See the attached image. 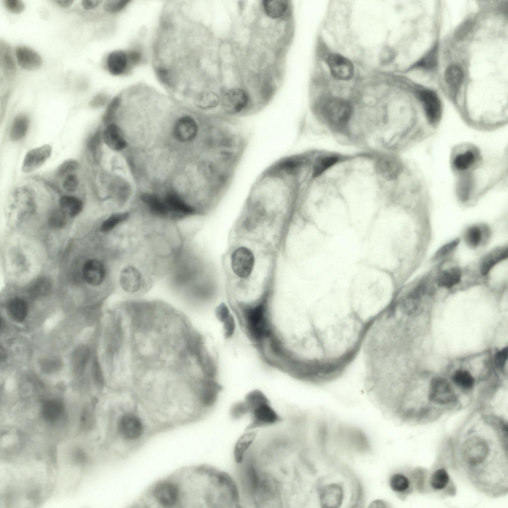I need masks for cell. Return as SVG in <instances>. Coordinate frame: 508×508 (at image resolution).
Wrapping results in <instances>:
<instances>
[{"instance_id":"cell-44","label":"cell","mask_w":508,"mask_h":508,"mask_svg":"<svg viewBox=\"0 0 508 508\" xmlns=\"http://www.w3.org/2000/svg\"><path fill=\"white\" fill-rule=\"evenodd\" d=\"M100 137V132L98 131L90 138L88 143V148L95 159L99 156L101 145Z\"/></svg>"},{"instance_id":"cell-32","label":"cell","mask_w":508,"mask_h":508,"mask_svg":"<svg viewBox=\"0 0 508 508\" xmlns=\"http://www.w3.org/2000/svg\"><path fill=\"white\" fill-rule=\"evenodd\" d=\"M287 6V1L285 0H267L263 1L264 11L272 18H278L282 16Z\"/></svg>"},{"instance_id":"cell-41","label":"cell","mask_w":508,"mask_h":508,"mask_svg":"<svg viewBox=\"0 0 508 508\" xmlns=\"http://www.w3.org/2000/svg\"><path fill=\"white\" fill-rule=\"evenodd\" d=\"M50 227L55 229L63 227L66 222V214L60 209L53 211L50 215L49 220Z\"/></svg>"},{"instance_id":"cell-3","label":"cell","mask_w":508,"mask_h":508,"mask_svg":"<svg viewBox=\"0 0 508 508\" xmlns=\"http://www.w3.org/2000/svg\"><path fill=\"white\" fill-rule=\"evenodd\" d=\"M482 161L480 149L475 145L462 144L454 149L451 157L453 171L461 175L478 168Z\"/></svg>"},{"instance_id":"cell-27","label":"cell","mask_w":508,"mask_h":508,"mask_svg":"<svg viewBox=\"0 0 508 508\" xmlns=\"http://www.w3.org/2000/svg\"><path fill=\"white\" fill-rule=\"evenodd\" d=\"M29 119L25 114H20L14 119L9 132L12 141H18L25 135L29 126Z\"/></svg>"},{"instance_id":"cell-39","label":"cell","mask_w":508,"mask_h":508,"mask_svg":"<svg viewBox=\"0 0 508 508\" xmlns=\"http://www.w3.org/2000/svg\"><path fill=\"white\" fill-rule=\"evenodd\" d=\"M482 239V232L478 226H471L468 228L465 233V241L467 245L472 248H476L479 246Z\"/></svg>"},{"instance_id":"cell-40","label":"cell","mask_w":508,"mask_h":508,"mask_svg":"<svg viewBox=\"0 0 508 508\" xmlns=\"http://www.w3.org/2000/svg\"><path fill=\"white\" fill-rule=\"evenodd\" d=\"M453 381L458 386L464 388H469L474 383V379L467 371L459 370L455 372L453 377Z\"/></svg>"},{"instance_id":"cell-49","label":"cell","mask_w":508,"mask_h":508,"mask_svg":"<svg viewBox=\"0 0 508 508\" xmlns=\"http://www.w3.org/2000/svg\"><path fill=\"white\" fill-rule=\"evenodd\" d=\"M4 3L9 11L14 13L22 12L25 8L23 2L19 0H4Z\"/></svg>"},{"instance_id":"cell-57","label":"cell","mask_w":508,"mask_h":508,"mask_svg":"<svg viewBox=\"0 0 508 508\" xmlns=\"http://www.w3.org/2000/svg\"><path fill=\"white\" fill-rule=\"evenodd\" d=\"M73 0H56V2L62 7H68L72 4Z\"/></svg>"},{"instance_id":"cell-56","label":"cell","mask_w":508,"mask_h":508,"mask_svg":"<svg viewBox=\"0 0 508 508\" xmlns=\"http://www.w3.org/2000/svg\"><path fill=\"white\" fill-rule=\"evenodd\" d=\"M370 507L374 508H387L388 506L387 503L384 500H376L371 502L370 504Z\"/></svg>"},{"instance_id":"cell-50","label":"cell","mask_w":508,"mask_h":508,"mask_svg":"<svg viewBox=\"0 0 508 508\" xmlns=\"http://www.w3.org/2000/svg\"><path fill=\"white\" fill-rule=\"evenodd\" d=\"M459 242L458 239H455L443 246L435 254V257L439 258L446 255L457 246Z\"/></svg>"},{"instance_id":"cell-1","label":"cell","mask_w":508,"mask_h":508,"mask_svg":"<svg viewBox=\"0 0 508 508\" xmlns=\"http://www.w3.org/2000/svg\"><path fill=\"white\" fill-rule=\"evenodd\" d=\"M241 403L246 415L249 414L251 417V422L246 431L273 425L282 420L269 400L260 391L250 392Z\"/></svg>"},{"instance_id":"cell-5","label":"cell","mask_w":508,"mask_h":508,"mask_svg":"<svg viewBox=\"0 0 508 508\" xmlns=\"http://www.w3.org/2000/svg\"><path fill=\"white\" fill-rule=\"evenodd\" d=\"M250 99L248 94L241 89H232L227 91L221 98L220 108L227 115L237 116L248 108Z\"/></svg>"},{"instance_id":"cell-54","label":"cell","mask_w":508,"mask_h":508,"mask_svg":"<svg viewBox=\"0 0 508 508\" xmlns=\"http://www.w3.org/2000/svg\"><path fill=\"white\" fill-rule=\"evenodd\" d=\"M129 65H134L137 64L140 61L141 56L136 50H131L127 53Z\"/></svg>"},{"instance_id":"cell-43","label":"cell","mask_w":508,"mask_h":508,"mask_svg":"<svg viewBox=\"0 0 508 508\" xmlns=\"http://www.w3.org/2000/svg\"><path fill=\"white\" fill-rule=\"evenodd\" d=\"M129 2L128 0H107L104 3V8L107 12L115 13L124 8Z\"/></svg>"},{"instance_id":"cell-19","label":"cell","mask_w":508,"mask_h":508,"mask_svg":"<svg viewBox=\"0 0 508 508\" xmlns=\"http://www.w3.org/2000/svg\"><path fill=\"white\" fill-rule=\"evenodd\" d=\"M236 442L233 451V455L235 462L241 464L244 460L247 453L250 450L256 438V433L253 430L247 431Z\"/></svg>"},{"instance_id":"cell-28","label":"cell","mask_w":508,"mask_h":508,"mask_svg":"<svg viewBox=\"0 0 508 508\" xmlns=\"http://www.w3.org/2000/svg\"><path fill=\"white\" fill-rule=\"evenodd\" d=\"M61 209L70 217H74L81 211L83 203L78 198L69 195L63 196L60 200Z\"/></svg>"},{"instance_id":"cell-42","label":"cell","mask_w":508,"mask_h":508,"mask_svg":"<svg viewBox=\"0 0 508 508\" xmlns=\"http://www.w3.org/2000/svg\"><path fill=\"white\" fill-rule=\"evenodd\" d=\"M78 168V162L74 159H68L61 164L57 169V173L60 176L71 174L70 173Z\"/></svg>"},{"instance_id":"cell-21","label":"cell","mask_w":508,"mask_h":508,"mask_svg":"<svg viewBox=\"0 0 508 508\" xmlns=\"http://www.w3.org/2000/svg\"><path fill=\"white\" fill-rule=\"evenodd\" d=\"M120 430L126 439L134 440L141 435L142 426L139 419L133 415L123 417L120 423Z\"/></svg>"},{"instance_id":"cell-13","label":"cell","mask_w":508,"mask_h":508,"mask_svg":"<svg viewBox=\"0 0 508 508\" xmlns=\"http://www.w3.org/2000/svg\"><path fill=\"white\" fill-rule=\"evenodd\" d=\"M83 277L90 285L98 286L105 280L107 275L106 268L104 263L96 259L87 260L82 268Z\"/></svg>"},{"instance_id":"cell-14","label":"cell","mask_w":508,"mask_h":508,"mask_svg":"<svg viewBox=\"0 0 508 508\" xmlns=\"http://www.w3.org/2000/svg\"><path fill=\"white\" fill-rule=\"evenodd\" d=\"M15 55L18 64L24 69L35 70L40 67L42 64L40 55L29 47L23 46L16 47Z\"/></svg>"},{"instance_id":"cell-20","label":"cell","mask_w":508,"mask_h":508,"mask_svg":"<svg viewBox=\"0 0 508 508\" xmlns=\"http://www.w3.org/2000/svg\"><path fill=\"white\" fill-rule=\"evenodd\" d=\"M154 495L157 500L162 505L171 507L177 503L179 492L175 485L170 483H164L156 487Z\"/></svg>"},{"instance_id":"cell-11","label":"cell","mask_w":508,"mask_h":508,"mask_svg":"<svg viewBox=\"0 0 508 508\" xmlns=\"http://www.w3.org/2000/svg\"><path fill=\"white\" fill-rule=\"evenodd\" d=\"M52 147L49 144H44L29 150L23 160L22 170L24 173H30L40 168L50 157Z\"/></svg>"},{"instance_id":"cell-48","label":"cell","mask_w":508,"mask_h":508,"mask_svg":"<svg viewBox=\"0 0 508 508\" xmlns=\"http://www.w3.org/2000/svg\"><path fill=\"white\" fill-rule=\"evenodd\" d=\"M120 101L118 97H115L109 104L103 116V120L105 123H109L113 119L120 104Z\"/></svg>"},{"instance_id":"cell-4","label":"cell","mask_w":508,"mask_h":508,"mask_svg":"<svg viewBox=\"0 0 508 508\" xmlns=\"http://www.w3.org/2000/svg\"><path fill=\"white\" fill-rule=\"evenodd\" d=\"M352 107L346 100L331 98L323 104L321 112L326 122L332 127L340 129L349 123L352 114Z\"/></svg>"},{"instance_id":"cell-10","label":"cell","mask_w":508,"mask_h":508,"mask_svg":"<svg viewBox=\"0 0 508 508\" xmlns=\"http://www.w3.org/2000/svg\"><path fill=\"white\" fill-rule=\"evenodd\" d=\"M429 398L435 403L444 405L453 402L455 396L451 386L446 380L436 378L431 382Z\"/></svg>"},{"instance_id":"cell-6","label":"cell","mask_w":508,"mask_h":508,"mask_svg":"<svg viewBox=\"0 0 508 508\" xmlns=\"http://www.w3.org/2000/svg\"><path fill=\"white\" fill-rule=\"evenodd\" d=\"M487 443L483 438L474 436L465 441L461 448L463 460L470 466L483 463L489 454Z\"/></svg>"},{"instance_id":"cell-16","label":"cell","mask_w":508,"mask_h":508,"mask_svg":"<svg viewBox=\"0 0 508 508\" xmlns=\"http://www.w3.org/2000/svg\"><path fill=\"white\" fill-rule=\"evenodd\" d=\"M102 138L105 144L115 151L122 150L127 146L122 131L114 124L108 125L103 132Z\"/></svg>"},{"instance_id":"cell-53","label":"cell","mask_w":508,"mask_h":508,"mask_svg":"<svg viewBox=\"0 0 508 508\" xmlns=\"http://www.w3.org/2000/svg\"><path fill=\"white\" fill-rule=\"evenodd\" d=\"M107 101V97L102 93H99L94 97L90 101L89 105L91 107L96 108L102 106Z\"/></svg>"},{"instance_id":"cell-31","label":"cell","mask_w":508,"mask_h":508,"mask_svg":"<svg viewBox=\"0 0 508 508\" xmlns=\"http://www.w3.org/2000/svg\"><path fill=\"white\" fill-rule=\"evenodd\" d=\"M461 277V272L457 267H452L442 271L439 275L437 283L439 286L449 289L458 283Z\"/></svg>"},{"instance_id":"cell-35","label":"cell","mask_w":508,"mask_h":508,"mask_svg":"<svg viewBox=\"0 0 508 508\" xmlns=\"http://www.w3.org/2000/svg\"><path fill=\"white\" fill-rule=\"evenodd\" d=\"M438 62V50L437 46L434 47L427 54L419 60L413 67L427 70L435 68Z\"/></svg>"},{"instance_id":"cell-38","label":"cell","mask_w":508,"mask_h":508,"mask_svg":"<svg viewBox=\"0 0 508 508\" xmlns=\"http://www.w3.org/2000/svg\"><path fill=\"white\" fill-rule=\"evenodd\" d=\"M449 476L443 469L435 471L431 476L430 483L432 487L436 490H442L447 485Z\"/></svg>"},{"instance_id":"cell-52","label":"cell","mask_w":508,"mask_h":508,"mask_svg":"<svg viewBox=\"0 0 508 508\" xmlns=\"http://www.w3.org/2000/svg\"><path fill=\"white\" fill-rule=\"evenodd\" d=\"M508 350L506 347L498 352L494 357V363L496 366L498 368H503L508 359Z\"/></svg>"},{"instance_id":"cell-15","label":"cell","mask_w":508,"mask_h":508,"mask_svg":"<svg viewBox=\"0 0 508 508\" xmlns=\"http://www.w3.org/2000/svg\"><path fill=\"white\" fill-rule=\"evenodd\" d=\"M376 168L379 174L386 179L393 180L399 175L402 165L396 157L385 156L377 161Z\"/></svg>"},{"instance_id":"cell-37","label":"cell","mask_w":508,"mask_h":508,"mask_svg":"<svg viewBox=\"0 0 508 508\" xmlns=\"http://www.w3.org/2000/svg\"><path fill=\"white\" fill-rule=\"evenodd\" d=\"M51 288L50 281L46 278H40L32 284L29 292L32 296L38 297L48 293Z\"/></svg>"},{"instance_id":"cell-17","label":"cell","mask_w":508,"mask_h":508,"mask_svg":"<svg viewBox=\"0 0 508 508\" xmlns=\"http://www.w3.org/2000/svg\"><path fill=\"white\" fill-rule=\"evenodd\" d=\"M107 66L108 71L112 75L124 74L129 66L127 53L121 50L111 52L107 59Z\"/></svg>"},{"instance_id":"cell-58","label":"cell","mask_w":508,"mask_h":508,"mask_svg":"<svg viewBox=\"0 0 508 508\" xmlns=\"http://www.w3.org/2000/svg\"><path fill=\"white\" fill-rule=\"evenodd\" d=\"M6 356H7V354H6V352H5L4 350L2 348V347H0V360H1V361H2V360H5L6 358Z\"/></svg>"},{"instance_id":"cell-51","label":"cell","mask_w":508,"mask_h":508,"mask_svg":"<svg viewBox=\"0 0 508 508\" xmlns=\"http://www.w3.org/2000/svg\"><path fill=\"white\" fill-rule=\"evenodd\" d=\"M472 28V23L470 21H466L457 28L455 32V37L459 40L464 39Z\"/></svg>"},{"instance_id":"cell-45","label":"cell","mask_w":508,"mask_h":508,"mask_svg":"<svg viewBox=\"0 0 508 508\" xmlns=\"http://www.w3.org/2000/svg\"><path fill=\"white\" fill-rule=\"evenodd\" d=\"M62 363L56 358L44 359L41 363L42 370L47 373H52L58 371L61 367Z\"/></svg>"},{"instance_id":"cell-9","label":"cell","mask_w":508,"mask_h":508,"mask_svg":"<svg viewBox=\"0 0 508 508\" xmlns=\"http://www.w3.org/2000/svg\"><path fill=\"white\" fill-rule=\"evenodd\" d=\"M326 63L332 76L339 80L351 79L354 73L352 62L339 54H331L326 59Z\"/></svg>"},{"instance_id":"cell-25","label":"cell","mask_w":508,"mask_h":508,"mask_svg":"<svg viewBox=\"0 0 508 508\" xmlns=\"http://www.w3.org/2000/svg\"><path fill=\"white\" fill-rule=\"evenodd\" d=\"M507 248L497 249L488 254L483 259L481 265L482 275H487L498 263L506 259L508 255Z\"/></svg>"},{"instance_id":"cell-46","label":"cell","mask_w":508,"mask_h":508,"mask_svg":"<svg viewBox=\"0 0 508 508\" xmlns=\"http://www.w3.org/2000/svg\"><path fill=\"white\" fill-rule=\"evenodd\" d=\"M78 187V181L76 176L69 174L66 176L63 183L64 189L68 192L75 191Z\"/></svg>"},{"instance_id":"cell-55","label":"cell","mask_w":508,"mask_h":508,"mask_svg":"<svg viewBox=\"0 0 508 508\" xmlns=\"http://www.w3.org/2000/svg\"><path fill=\"white\" fill-rule=\"evenodd\" d=\"M102 2V0H84L81 2L83 7L86 10H89L96 8Z\"/></svg>"},{"instance_id":"cell-22","label":"cell","mask_w":508,"mask_h":508,"mask_svg":"<svg viewBox=\"0 0 508 508\" xmlns=\"http://www.w3.org/2000/svg\"><path fill=\"white\" fill-rule=\"evenodd\" d=\"M64 412V406L59 399H49L44 402L41 409L43 419L49 423H54L59 421Z\"/></svg>"},{"instance_id":"cell-23","label":"cell","mask_w":508,"mask_h":508,"mask_svg":"<svg viewBox=\"0 0 508 508\" xmlns=\"http://www.w3.org/2000/svg\"><path fill=\"white\" fill-rule=\"evenodd\" d=\"M426 290L424 284L418 285L412 291L406 295L400 303L401 309L407 314H412L418 308L420 299Z\"/></svg>"},{"instance_id":"cell-29","label":"cell","mask_w":508,"mask_h":508,"mask_svg":"<svg viewBox=\"0 0 508 508\" xmlns=\"http://www.w3.org/2000/svg\"><path fill=\"white\" fill-rule=\"evenodd\" d=\"M90 357V350L84 345H80L73 351L71 364L73 371L77 374H81L85 369Z\"/></svg>"},{"instance_id":"cell-7","label":"cell","mask_w":508,"mask_h":508,"mask_svg":"<svg viewBox=\"0 0 508 508\" xmlns=\"http://www.w3.org/2000/svg\"><path fill=\"white\" fill-rule=\"evenodd\" d=\"M255 264L253 252L245 247L237 248L232 254L231 265L235 274L242 279L248 278L252 273Z\"/></svg>"},{"instance_id":"cell-36","label":"cell","mask_w":508,"mask_h":508,"mask_svg":"<svg viewBox=\"0 0 508 508\" xmlns=\"http://www.w3.org/2000/svg\"><path fill=\"white\" fill-rule=\"evenodd\" d=\"M221 98L213 92L202 94L197 99V106L203 110H212L220 107Z\"/></svg>"},{"instance_id":"cell-8","label":"cell","mask_w":508,"mask_h":508,"mask_svg":"<svg viewBox=\"0 0 508 508\" xmlns=\"http://www.w3.org/2000/svg\"><path fill=\"white\" fill-rule=\"evenodd\" d=\"M428 121L432 126L437 125L441 120L442 107L440 98L432 90L424 89L418 94Z\"/></svg>"},{"instance_id":"cell-30","label":"cell","mask_w":508,"mask_h":508,"mask_svg":"<svg viewBox=\"0 0 508 508\" xmlns=\"http://www.w3.org/2000/svg\"><path fill=\"white\" fill-rule=\"evenodd\" d=\"M0 64L5 74L10 77L15 70V63L10 47L5 41H0Z\"/></svg>"},{"instance_id":"cell-2","label":"cell","mask_w":508,"mask_h":508,"mask_svg":"<svg viewBox=\"0 0 508 508\" xmlns=\"http://www.w3.org/2000/svg\"><path fill=\"white\" fill-rule=\"evenodd\" d=\"M330 476L319 479L316 484V501L321 508H342L347 504L348 487L342 478Z\"/></svg>"},{"instance_id":"cell-18","label":"cell","mask_w":508,"mask_h":508,"mask_svg":"<svg viewBox=\"0 0 508 508\" xmlns=\"http://www.w3.org/2000/svg\"><path fill=\"white\" fill-rule=\"evenodd\" d=\"M346 433V442L350 449L358 453L369 451V441L363 432L358 429H349Z\"/></svg>"},{"instance_id":"cell-33","label":"cell","mask_w":508,"mask_h":508,"mask_svg":"<svg viewBox=\"0 0 508 508\" xmlns=\"http://www.w3.org/2000/svg\"><path fill=\"white\" fill-rule=\"evenodd\" d=\"M463 77L461 68L455 65L447 67L444 73L446 83L453 91H456L459 88Z\"/></svg>"},{"instance_id":"cell-34","label":"cell","mask_w":508,"mask_h":508,"mask_svg":"<svg viewBox=\"0 0 508 508\" xmlns=\"http://www.w3.org/2000/svg\"><path fill=\"white\" fill-rule=\"evenodd\" d=\"M388 484L392 491L396 493H402L408 489L410 482L408 478L404 474L400 473H394L389 476Z\"/></svg>"},{"instance_id":"cell-24","label":"cell","mask_w":508,"mask_h":508,"mask_svg":"<svg viewBox=\"0 0 508 508\" xmlns=\"http://www.w3.org/2000/svg\"><path fill=\"white\" fill-rule=\"evenodd\" d=\"M6 309L10 318L18 322H23L27 315V303L20 298H14L10 300L7 304Z\"/></svg>"},{"instance_id":"cell-47","label":"cell","mask_w":508,"mask_h":508,"mask_svg":"<svg viewBox=\"0 0 508 508\" xmlns=\"http://www.w3.org/2000/svg\"><path fill=\"white\" fill-rule=\"evenodd\" d=\"M92 373L95 384L99 387H102L104 384V376L100 364L97 360L93 362Z\"/></svg>"},{"instance_id":"cell-12","label":"cell","mask_w":508,"mask_h":508,"mask_svg":"<svg viewBox=\"0 0 508 508\" xmlns=\"http://www.w3.org/2000/svg\"><path fill=\"white\" fill-rule=\"evenodd\" d=\"M198 131L197 123L190 116H184L178 119L173 128L175 138L181 142L193 140L197 136Z\"/></svg>"},{"instance_id":"cell-26","label":"cell","mask_w":508,"mask_h":508,"mask_svg":"<svg viewBox=\"0 0 508 508\" xmlns=\"http://www.w3.org/2000/svg\"><path fill=\"white\" fill-rule=\"evenodd\" d=\"M339 160V157L333 154H325L317 157L313 165V177L317 178L320 176L336 164Z\"/></svg>"}]
</instances>
